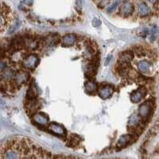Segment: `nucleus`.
<instances>
[{"label": "nucleus", "instance_id": "nucleus-1", "mask_svg": "<svg viewBox=\"0 0 159 159\" xmlns=\"http://www.w3.org/2000/svg\"><path fill=\"white\" fill-rule=\"evenodd\" d=\"M1 158H49L46 152L41 147L35 146L30 140L14 138L9 140L2 146Z\"/></svg>", "mask_w": 159, "mask_h": 159}, {"label": "nucleus", "instance_id": "nucleus-2", "mask_svg": "<svg viewBox=\"0 0 159 159\" xmlns=\"http://www.w3.org/2000/svg\"><path fill=\"white\" fill-rule=\"evenodd\" d=\"M11 21V10L6 6L0 5V32H3L6 29Z\"/></svg>", "mask_w": 159, "mask_h": 159}, {"label": "nucleus", "instance_id": "nucleus-3", "mask_svg": "<svg viewBox=\"0 0 159 159\" xmlns=\"http://www.w3.org/2000/svg\"><path fill=\"white\" fill-rule=\"evenodd\" d=\"M151 111H152V105L151 103L146 102L141 105L138 109V115L143 120H147L148 117L150 115Z\"/></svg>", "mask_w": 159, "mask_h": 159}, {"label": "nucleus", "instance_id": "nucleus-4", "mask_svg": "<svg viewBox=\"0 0 159 159\" xmlns=\"http://www.w3.org/2000/svg\"><path fill=\"white\" fill-rule=\"evenodd\" d=\"M134 4L129 1L124 2L120 6V14L123 17H128L134 13Z\"/></svg>", "mask_w": 159, "mask_h": 159}, {"label": "nucleus", "instance_id": "nucleus-5", "mask_svg": "<svg viewBox=\"0 0 159 159\" xmlns=\"http://www.w3.org/2000/svg\"><path fill=\"white\" fill-rule=\"evenodd\" d=\"M147 93V90L145 88H141L136 91H134L131 94V100L133 103H139L144 98Z\"/></svg>", "mask_w": 159, "mask_h": 159}, {"label": "nucleus", "instance_id": "nucleus-6", "mask_svg": "<svg viewBox=\"0 0 159 159\" xmlns=\"http://www.w3.org/2000/svg\"><path fill=\"white\" fill-rule=\"evenodd\" d=\"M113 93V88L111 86L108 84L102 85L98 89V94L103 99H107L111 96Z\"/></svg>", "mask_w": 159, "mask_h": 159}, {"label": "nucleus", "instance_id": "nucleus-7", "mask_svg": "<svg viewBox=\"0 0 159 159\" xmlns=\"http://www.w3.org/2000/svg\"><path fill=\"white\" fill-rule=\"evenodd\" d=\"M38 62L39 60L37 56H35V55H30L24 60L23 65L28 69H33L36 66L38 65Z\"/></svg>", "mask_w": 159, "mask_h": 159}, {"label": "nucleus", "instance_id": "nucleus-8", "mask_svg": "<svg viewBox=\"0 0 159 159\" xmlns=\"http://www.w3.org/2000/svg\"><path fill=\"white\" fill-rule=\"evenodd\" d=\"M137 13L140 17H146L150 14V8L145 2H141L138 5Z\"/></svg>", "mask_w": 159, "mask_h": 159}, {"label": "nucleus", "instance_id": "nucleus-9", "mask_svg": "<svg viewBox=\"0 0 159 159\" xmlns=\"http://www.w3.org/2000/svg\"><path fill=\"white\" fill-rule=\"evenodd\" d=\"M151 68V64L146 60H141L137 64L138 70L142 73H147L150 72Z\"/></svg>", "mask_w": 159, "mask_h": 159}, {"label": "nucleus", "instance_id": "nucleus-10", "mask_svg": "<svg viewBox=\"0 0 159 159\" xmlns=\"http://www.w3.org/2000/svg\"><path fill=\"white\" fill-rule=\"evenodd\" d=\"M134 139L133 136L131 134H127V135H124L123 137H121V138L119 140L118 142V146L119 147H124L127 144H129L130 142Z\"/></svg>", "mask_w": 159, "mask_h": 159}, {"label": "nucleus", "instance_id": "nucleus-11", "mask_svg": "<svg viewBox=\"0 0 159 159\" xmlns=\"http://www.w3.org/2000/svg\"><path fill=\"white\" fill-rule=\"evenodd\" d=\"M76 39H77V38L74 34H67L62 38V42L65 45H72L74 44Z\"/></svg>", "mask_w": 159, "mask_h": 159}, {"label": "nucleus", "instance_id": "nucleus-12", "mask_svg": "<svg viewBox=\"0 0 159 159\" xmlns=\"http://www.w3.org/2000/svg\"><path fill=\"white\" fill-rule=\"evenodd\" d=\"M33 122L38 124L40 126H45L47 124V118L42 115H35L33 116Z\"/></svg>", "mask_w": 159, "mask_h": 159}, {"label": "nucleus", "instance_id": "nucleus-13", "mask_svg": "<svg viewBox=\"0 0 159 159\" xmlns=\"http://www.w3.org/2000/svg\"><path fill=\"white\" fill-rule=\"evenodd\" d=\"M49 128H50V131H51L53 133H54V134H65V130L63 129V127L59 126L58 124H51Z\"/></svg>", "mask_w": 159, "mask_h": 159}, {"label": "nucleus", "instance_id": "nucleus-14", "mask_svg": "<svg viewBox=\"0 0 159 159\" xmlns=\"http://www.w3.org/2000/svg\"><path fill=\"white\" fill-rule=\"evenodd\" d=\"M85 89L88 92H90L91 94L94 93L96 90H97V86L94 82H92V80H88L85 83Z\"/></svg>", "mask_w": 159, "mask_h": 159}, {"label": "nucleus", "instance_id": "nucleus-15", "mask_svg": "<svg viewBox=\"0 0 159 159\" xmlns=\"http://www.w3.org/2000/svg\"><path fill=\"white\" fill-rule=\"evenodd\" d=\"M25 3L27 4V5H31L33 3V0H25Z\"/></svg>", "mask_w": 159, "mask_h": 159}]
</instances>
